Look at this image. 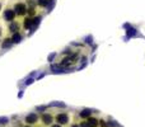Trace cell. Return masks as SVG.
<instances>
[{
    "instance_id": "cell-7",
    "label": "cell",
    "mask_w": 145,
    "mask_h": 127,
    "mask_svg": "<svg viewBox=\"0 0 145 127\" xmlns=\"http://www.w3.org/2000/svg\"><path fill=\"white\" fill-rule=\"evenodd\" d=\"M97 124H98V123H97L95 119H93V118L89 119V126H90V127H97Z\"/></svg>"
},
{
    "instance_id": "cell-13",
    "label": "cell",
    "mask_w": 145,
    "mask_h": 127,
    "mask_svg": "<svg viewBox=\"0 0 145 127\" xmlns=\"http://www.w3.org/2000/svg\"><path fill=\"white\" fill-rule=\"evenodd\" d=\"M0 8H2V5H0Z\"/></svg>"
},
{
    "instance_id": "cell-4",
    "label": "cell",
    "mask_w": 145,
    "mask_h": 127,
    "mask_svg": "<svg viewBox=\"0 0 145 127\" xmlns=\"http://www.w3.org/2000/svg\"><path fill=\"white\" fill-rule=\"evenodd\" d=\"M26 121H27L28 123H34V122H37V114L32 113V114L27 116V117H26Z\"/></svg>"
},
{
    "instance_id": "cell-2",
    "label": "cell",
    "mask_w": 145,
    "mask_h": 127,
    "mask_svg": "<svg viewBox=\"0 0 145 127\" xmlns=\"http://www.w3.org/2000/svg\"><path fill=\"white\" fill-rule=\"evenodd\" d=\"M56 121H57L59 123H61V124H64V123H68L69 117H68L66 113H60V114L56 116Z\"/></svg>"
},
{
    "instance_id": "cell-8",
    "label": "cell",
    "mask_w": 145,
    "mask_h": 127,
    "mask_svg": "<svg viewBox=\"0 0 145 127\" xmlns=\"http://www.w3.org/2000/svg\"><path fill=\"white\" fill-rule=\"evenodd\" d=\"M19 39H20V34H19V33H15L14 37H13V42H19Z\"/></svg>"
},
{
    "instance_id": "cell-12",
    "label": "cell",
    "mask_w": 145,
    "mask_h": 127,
    "mask_svg": "<svg viewBox=\"0 0 145 127\" xmlns=\"http://www.w3.org/2000/svg\"><path fill=\"white\" fill-rule=\"evenodd\" d=\"M52 127H60V126H57V124H55V126H52Z\"/></svg>"
},
{
    "instance_id": "cell-6",
    "label": "cell",
    "mask_w": 145,
    "mask_h": 127,
    "mask_svg": "<svg viewBox=\"0 0 145 127\" xmlns=\"http://www.w3.org/2000/svg\"><path fill=\"white\" fill-rule=\"evenodd\" d=\"M42 119H43V122H45L46 124L51 123V116H47V114H45V116L42 117Z\"/></svg>"
},
{
    "instance_id": "cell-11",
    "label": "cell",
    "mask_w": 145,
    "mask_h": 127,
    "mask_svg": "<svg viewBox=\"0 0 145 127\" xmlns=\"http://www.w3.org/2000/svg\"><path fill=\"white\" fill-rule=\"evenodd\" d=\"M71 127H79V126H78V124H74V126H71Z\"/></svg>"
},
{
    "instance_id": "cell-10",
    "label": "cell",
    "mask_w": 145,
    "mask_h": 127,
    "mask_svg": "<svg viewBox=\"0 0 145 127\" xmlns=\"http://www.w3.org/2000/svg\"><path fill=\"white\" fill-rule=\"evenodd\" d=\"M81 127H90V126H89V123H88V124H87V123H83Z\"/></svg>"
},
{
    "instance_id": "cell-1",
    "label": "cell",
    "mask_w": 145,
    "mask_h": 127,
    "mask_svg": "<svg viewBox=\"0 0 145 127\" xmlns=\"http://www.w3.org/2000/svg\"><path fill=\"white\" fill-rule=\"evenodd\" d=\"M14 17H15V12H14V10L7 9V10L4 12V18H5V20H8V22L14 20Z\"/></svg>"
},
{
    "instance_id": "cell-3",
    "label": "cell",
    "mask_w": 145,
    "mask_h": 127,
    "mask_svg": "<svg viewBox=\"0 0 145 127\" xmlns=\"http://www.w3.org/2000/svg\"><path fill=\"white\" fill-rule=\"evenodd\" d=\"M27 10V8H26V5L24 4H17L15 5V13H18V14H23L24 12Z\"/></svg>"
},
{
    "instance_id": "cell-9",
    "label": "cell",
    "mask_w": 145,
    "mask_h": 127,
    "mask_svg": "<svg viewBox=\"0 0 145 127\" xmlns=\"http://www.w3.org/2000/svg\"><path fill=\"white\" fill-rule=\"evenodd\" d=\"M39 5H47V0H38Z\"/></svg>"
},
{
    "instance_id": "cell-5",
    "label": "cell",
    "mask_w": 145,
    "mask_h": 127,
    "mask_svg": "<svg viewBox=\"0 0 145 127\" xmlns=\"http://www.w3.org/2000/svg\"><path fill=\"white\" fill-rule=\"evenodd\" d=\"M90 116V111H83L81 113H80V117H83V118H87V117H89Z\"/></svg>"
}]
</instances>
